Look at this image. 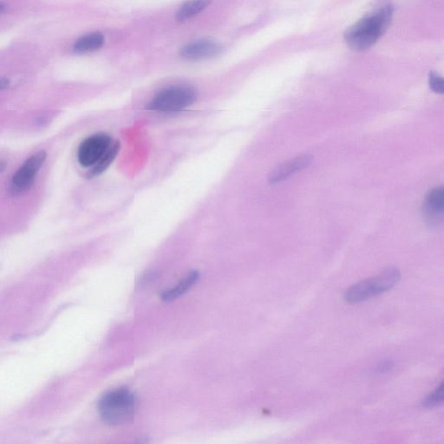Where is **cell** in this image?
<instances>
[{
    "label": "cell",
    "mask_w": 444,
    "mask_h": 444,
    "mask_svg": "<svg viewBox=\"0 0 444 444\" xmlns=\"http://www.w3.org/2000/svg\"><path fill=\"white\" fill-rule=\"evenodd\" d=\"M444 403V380L422 402L423 407L433 408Z\"/></svg>",
    "instance_id": "14"
},
{
    "label": "cell",
    "mask_w": 444,
    "mask_h": 444,
    "mask_svg": "<svg viewBox=\"0 0 444 444\" xmlns=\"http://www.w3.org/2000/svg\"><path fill=\"white\" fill-rule=\"evenodd\" d=\"M197 92L192 86H175L164 89L147 105L149 111L176 112L196 102Z\"/></svg>",
    "instance_id": "4"
},
{
    "label": "cell",
    "mask_w": 444,
    "mask_h": 444,
    "mask_svg": "<svg viewBox=\"0 0 444 444\" xmlns=\"http://www.w3.org/2000/svg\"><path fill=\"white\" fill-rule=\"evenodd\" d=\"M313 156L302 155L286 163L278 165L269 175L270 183H278L288 179L293 173L300 172L302 169L309 166L312 163Z\"/></svg>",
    "instance_id": "8"
},
{
    "label": "cell",
    "mask_w": 444,
    "mask_h": 444,
    "mask_svg": "<svg viewBox=\"0 0 444 444\" xmlns=\"http://www.w3.org/2000/svg\"><path fill=\"white\" fill-rule=\"evenodd\" d=\"M9 86V80L6 79H2L1 82H0V87H1V90L6 89Z\"/></svg>",
    "instance_id": "16"
},
{
    "label": "cell",
    "mask_w": 444,
    "mask_h": 444,
    "mask_svg": "<svg viewBox=\"0 0 444 444\" xmlns=\"http://www.w3.org/2000/svg\"><path fill=\"white\" fill-rule=\"evenodd\" d=\"M423 213L431 221L444 219V186L431 189L427 193L423 203Z\"/></svg>",
    "instance_id": "9"
},
{
    "label": "cell",
    "mask_w": 444,
    "mask_h": 444,
    "mask_svg": "<svg viewBox=\"0 0 444 444\" xmlns=\"http://www.w3.org/2000/svg\"><path fill=\"white\" fill-rule=\"evenodd\" d=\"M111 144V136L104 133L87 137L81 143L78 151V160L81 166L84 168L94 166Z\"/></svg>",
    "instance_id": "6"
},
{
    "label": "cell",
    "mask_w": 444,
    "mask_h": 444,
    "mask_svg": "<svg viewBox=\"0 0 444 444\" xmlns=\"http://www.w3.org/2000/svg\"><path fill=\"white\" fill-rule=\"evenodd\" d=\"M401 280L400 270L394 266L386 268L378 276L367 278L350 286L345 293V300L350 304H358L381 296L395 288Z\"/></svg>",
    "instance_id": "3"
},
{
    "label": "cell",
    "mask_w": 444,
    "mask_h": 444,
    "mask_svg": "<svg viewBox=\"0 0 444 444\" xmlns=\"http://www.w3.org/2000/svg\"><path fill=\"white\" fill-rule=\"evenodd\" d=\"M136 409V395L125 387L105 394L99 403L101 418L111 426L124 425L132 422Z\"/></svg>",
    "instance_id": "2"
},
{
    "label": "cell",
    "mask_w": 444,
    "mask_h": 444,
    "mask_svg": "<svg viewBox=\"0 0 444 444\" xmlns=\"http://www.w3.org/2000/svg\"><path fill=\"white\" fill-rule=\"evenodd\" d=\"M120 151V143H112L111 147L105 152V154L101 157V159L93 166L89 177H96L103 173L106 169L111 166V163L116 159Z\"/></svg>",
    "instance_id": "13"
},
{
    "label": "cell",
    "mask_w": 444,
    "mask_h": 444,
    "mask_svg": "<svg viewBox=\"0 0 444 444\" xmlns=\"http://www.w3.org/2000/svg\"><path fill=\"white\" fill-rule=\"evenodd\" d=\"M222 47L212 40L203 39L189 43L181 48V58L188 61H198V60L213 58L221 54Z\"/></svg>",
    "instance_id": "7"
},
{
    "label": "cell",
    "mask_w": 444,
    "mask_h": 444,
    "mask_svg": "<svg viewBox=\"0 0 444 444\" xmlns=\"http://www.w3.org/2000/svg\"><path fill=\"white\" fill-rule=\"evenodd\" d=\"M104 38L101 32H91L76 40L74 51L78 54H87L98 51L104 46Z\"/></svg>",
    "instance_id": "12"
},
{
    "label": "cell",
    "mask_w": 444,
    "mask_h": 444,
    "mask_svg": "<svg viewBox=\"0 0 444 444\" xmlns=\"http://www.w3.org/2000/svg\"><path fill=\"white\" fill-rule=\"evenodd\" d=\"M200 273L197 271H192L188 274L187 276L183 278L175 288L165 291L161 294V300L165 302H171L177 300V298L181 297L191 290L193 286L196 284L198 280H199Z\"/></svg>",
    "instance_id": "10"
},
{
    "label": "cell",
    "mask_w": 444,
    "mask_h": 444,
    "mask_svg": "<svg viewBox=\"0 0 444 444\" xmlns=\"http://www.w3.org/2000/svg\"><path fill=\"white\" fill-rule=\"evenodd\" d=\"M393 15V8L388 5L358 20L345 31L347 46L358 52L369 50L388 29Z\"/></svg>",
    "instance_id": "1"
},
{
    "label": "cell",
    "mask_w": 444,
    "mask_h": 444,
    "mask_svg": "<svg viewBox=\"0 0 444 444\" xmlns=\"http://www.w3.org/2000/svg\"><path fill=\"white\" fill-rule=\"evenodd\" d=\"M429 84L432 91L438 94H444V78L434 71L429 75Z\"/></svg>",
    "instance_id": "15"
},
{
    "label": "cell",
    "mask_w": 444,
    "mask_h": 444,
    "mask_svg": "<svg viewBox=\"0 0 444 444\" xmlns=\"http://www.w3.org/2000/svg\"><path fill=\"white\" fill-rule=\"evenodd\" d=\"M212 0H188L177 11L176 19L178 22H185L196 17L206 9Z\"/></svg>",
    "instance_id": "11"
},
{
    "label": "cell",
    "mask_w": 444,
    "mask_h": 444,
    "mask_svg": "<svg viewBox=\"0 0 444 444\" xmlns=\"http://www.w3.org/2000/svg\"><path fill=\"white\" fill-rule=\"evenodd\" d=\"M46 160V153L44 151H39L31 156L11 178L10 192L14 196H19L29 191Z\"/></svg>",
    "instance_id": "5"
}]
</instances>
